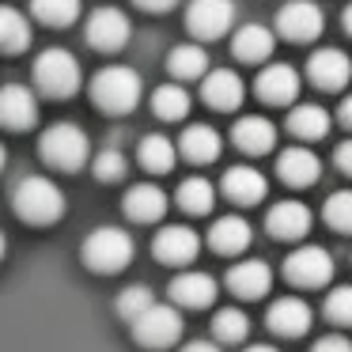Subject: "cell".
Listing matches in <instances>:
<instances>
[{
	"label": "cell",
	"instance_id": "cell-1",
	"mask_svg": "<svg viewBox=\"0 0 352 352\" xmlns=\"http://www.w3.org/2000/svg\"><path fill=\"white\" fill-rule=\"evenodd\" d=\"M65 205H69V201H65L61 186L46 175H27V178H19L16 190H12V208H16V216L23 223H34V228L57 223L65 216Z\"/></svg>",
	"mask_w": 352,
	"mask_h": 352
},
{
	"label": "cell",
	"instance_id": "cell-2",
	"mask_svg": "<svg viewBox=\"0 0 352 352\" xmlns=\"http://www.w3.org/2000/svg\"><path fill=\"white\" fill-rule=\"evenodd\" d=\"M140 95H144V84L129 65H107L91 76V99L102 114H129L137 110Z\"/></svg>",
	"mask_w": 352,
	"mask_h": 352
},
{
	"label": "cell",
	"instance_id": "cell-3",
	"mask_svg": "<svg viewBox=\"0 0 352 352\" xmlns=\"http://www.w3.org/2000/svg\"><path fill=\"white\" fill-rule=\"evenodd\" d=\"M133 235L125 228H95L91 235L80 243V258H84L87 269L95 273H122L125 265L133 261Z\"/></svg>",
	"mask_w": 352,
	"mask_h": 352
},
{
	"label": "cell",
	"instance_id": "cell-4",
	"mask_svg": "<svg viewBox=\"0 0 352 352\" xmlns=\"http://www.w3.org/2000/svg\"><path fill=\"white\" fill-rule=\"evenodd\" d=\"M84 84V69L69 50H42L34 61V87L50 99H72Z\"/></svg>",
	"mask_w": 352,
	"mask_h": 352
},
{
	"label": "cell",
	"instance_id": "cell-5",
	"mask_svg": "<svg viewBox=\"0 0 352 352\" xmlns=\"http://www.w3.org/2000/svg\"><path fill=\"white\" fill-rule=\"evenodd\" d=\"M38 152H42V160H46L54 170H69L72 175V170H80L87 163L91 144H87V133L80 129V125L57 122V125H50V129L42 133Z\"/></svg>",
	"mask_w": 352,
	"mask_h": 352
},
{
	"label": "cell",
	"instance_id": "cell-6",
	"mask_svg": "<svg viewBox=\"0 0 352 352\" xmlns=\"http://www.w3.org/2000/svg\"><path fill=\"white\" fill-rule=\"evenodd\" d=\"M182 311L175 303H152L137 322H133V341L140 349H152V352H163V349H175L182 341Z\"/></svg>",
	"mask_w": 352,
	"mask_h": 352
},
{
	"label": "cell",
	"instance_id": "cell-7",
	"mask_svg": "<svg viewBox=\"0 0 352 352\" xmlns=\"http://www.w3.org/2000/svg\"><path fill=\"white\" fill-rule=\"evenodd\" d=\"M284 276L296 288H326L333 280V258L322 246H299L284 261Z\"/></svg>",
	"mask_w": 352,
	"mask_h": 352
},
{
	"label": "cell",
	"instance_id": "cell-8",
	"mask_svg": "<svg viewBox=\"0 0 352 352\" xmlns=\"http://www.w3.org/2000/svg\"><path fill=\"white\" fill-rule=\"evenodd\" d=\"M186 27L201 42L223 38L235 27V0H193L186 8Z\"/></svg>",
	"mask_w": 352,
	"mask_h": 352
},
{
	"label": "cell",
	"instance_id": "cell-9",
	"mask_svg": "<svg viewBox=\"0 0 352 352\" xmlns=\"http://www.w3.org/2000/svg\"><path fill=\"white\" fill-rule=\"evenodd\" d=\"M133 27H129V16L122 8H95L87 16V27H84V38L91 50H102V54H114L129 42Z\"/></svg>",
	"mask_w": 352,
	"mask_h": 352
},
{
	"label": "cell",
	"instance_id": "cell-10",
	"mask_svg": "<svg viewBox=\"0 0 352 352\" xmlns=\"http://www.w3.org/2000/svg\"><path fill=\"white\" fill-rule=\"evenodd\" d=\"M326 27V16H322L318 4L311 0H288L280 12H276V31L288 42H314Z\"/></svg>",
	"mask_w": 352,
	"mask_h": 352
},
{
	"label": "cell",
	"instance_id": "cell-11",
	"mask_svg": "<svg viewBox=\"0 0 352 352\" xmlns=\"http://www.w3.org/2000/svg\"><path fill=\"white\" fill-rule=\"evenodd\" d=\"M197 250H201V235L186 223H167L152 239V254L163 265H190L197 258Z\"/></svg>",
	"mask_w": 352,
	"mask_h": 352
},
{
	"label": "cell",
	"instance_id": "cell-12",
	"mask_svg": "<svg viewBox=\"0 0 352 352\" xmlns=\"http://www.w3.org/2000/svg\"><path fill=\"white\" fill-rule=\"evenodd\" d=\"M38 122V99H34L31 87L23 84H4L0 87V125L4 129H31Z\"/></svg>",
	"mask_w": 352,
	"mask_h": 352
},
{
	"label": "cell",
	"instance_id": "cell-13",
	"mask_svg": "<svg viewBox=\"0 0 352 352\" xmlns=\"http://www.w3.org/2000/svg\"><path fill=\"white\" fill-rule=\"evenodd\" d=\"M314 216L311 208L303 205V201H276L273 208H269L265 216V231L273 239H280V243H296V239H303L307 231H311Z\"/></svg>",
	"mask_w": 352,
	"mask_h": 352
},
{
	"label": "cell",
	"instance_id": "cell-14",
	"mask_svg": "<svg viewBox=\"0 0 352 352\" xmlns=\"http://www.w3.org/2000/svg\"><path fill=\"white\" fill-rule=\"evenodd\" d=\"M216 280L201 269H186L170 280V303L186 307V311H201V307H212L216 303Z\"/></svg>",
	"mask_w": 352,
	"mask_h": 352
},
{
	"label": "cell",
	"instance_id": "cell-15",
	"mask_svg": "<svg viewBox=\"0 0 352 352\" xmlns=\"http://www.w3.org/2000/svg\"><path fill=\"white\" fill-rule=\"evenodd\" d=\"M352 76V61L341 50H318L307 61V80H311L318 91H341Z\"/></svg>",
	"mask_w": 352,
	"mask_h": 352
},
{
	"label": "cell",
	"instance_id": "cell-16",
	"mask_svg": "<svg viewBox=\"0 0 352 352\" xmlns=\"http://www.w3.org/2000/svg\"><path fill=\"white\" fill-rule=\"evenodd\" d=\"M258 99L269 107H292L299 99V72L292 65H265L258 72Z\"/></svg>",
	"mask_w": 352,
	"mask_h": 352
},
{
	"label": "cell",
	"instance_id": "cell-17",
	"mask_svg": "<svg viewBox=\"0 0 352 352\" xmlns=\"http://www.w3.org/2000/svg\"><path fill=\"white\" fill-rule=\"evenodd\" d=\"M311 307L296 296H280L273 299V307L265 311V326L273 329L276 337H303L311 329Z\"/></svg>",
	"mask_w": 352,
	"mask_h": 352
},
{
	"label": "cell",
	"instance_id": "cell-18",
	"mask_svg": "<svg viewBox=\"0 0 352 352\" xmlns=\"http://www.w3.org/2000/svg\"><path fill=\"white\" fill-rule=\"evenodd\" d=\"M228 288L235 292L239 299H261V296H269V288H273V269H269L261 258L235 261V265L228 269Z\"/></svg>",
	"mask_w": 352,
	"mask_h": 352
},
{
	"label": "cell",
	"instance_id": "cell-19",
	"mask_svg": "<svg viewBox=\"0 0 352 352\" xmlns=\"http://www.w3.org/2000/svg\"><path fill=\"white\" fill-rule=\"evenodd\" d=\"M201 99L212 110H239L246 99V84L239 80V72H231V69H212L201 80Z\"/></svg>",
	"mask_w": 352,
	"mask_h": 352
},
{
	"label": "cell",
	"instance_id": "cell-20",
	"mask_svg": "<svg viewBox=\"0 0 352 352\" xmlns=\"http://www.w3.org/2000/svg\"><path fill=\"white\" fill-rule=\"evenodd\" d=\"M231 144L246 155H265L276 148V125L269 118H258V114H246L235 122L231 129Z\"/></svg>",
	"mask_w": 352,
	"mask_h": 352
},
{
	"label": "cell",
	"instance_id": "cell-21",
	"mask_svg": "<svg viewBox=\"0 0 352 352\" xmlns=\"http://www.w3.org/2000/svg\"><path fill=\"white\" fill-rule=\"evenodd\" d=\"M220 186H223V193H228V201H235V205H258V201L269 193L265 175H261L258 167H246V163L223 170Z\"/></svg>",
	"mask_w": 352,
	"mask_h": 352
},
{
	"label": "cell",
	"instance_id": "cell-22",
	"mask_svg": "<svg viewBox=\"0 0 352 352\" xmlns=\"http://www.w3.org/2000/svg\"><path fill=\"white\" fill-rule=\"evenodd\" d=\"M276 175H280V182L303 190V186L318 182L322 163H318V155H314L311 148H288V152L276 155Z\"/></svg>",
	"mask_w": 352,
	"mask_h": 352
},
{
	"label": "cell",
	"instance_id": "cell-23",
	"mask_svg": "<svg viewBox=\"0 0 352 352\" xmlns=\"http://www.w3.org/2000/svg\"><path fill=\"white\" fill-rule=\"evenodd\" d=\"M273 50H276V38H273V31H269V27H261V23L239 27L235 38H231V54H235L243 65L269 61V57H273Z\"/></svg>",
	"mask_w": 352,
	"mask_h": 352
},
{
	"label": "cell",
	"instance_id": "cell-24",
	"mask_svg": "<svg viewBox=\"0 0 352 352\" xmlns=\"http://www.w3.org/2000/svg\"><path fill=\"white\" fill-rule=\"evenodd\" d=\"M122 208H125V216L137 220V223H155L167 212V193L152 182H140V186H133V190H125Z\"/></svg>",
	"mask_w": 352,
	"mask_h": 352
},
{
	"label": "cell",
	"instance_id": "cell-25",
	"mask_svg": "<svg viewBox=\"0 0 352 352\" xmlns=\"http://www.w3.org/2000/svg\"><path fill=\"white\" fill-rule=\"evenodd\" d=\"M250 239H254V231L243 216H220V220L208 228V246H212L216 254H223V258L243 254L246 246H250Z\"/></svg>",
	"mask_w": 352,
	"mask_h": 352
},
{
	"label": "cell",
	"instance_id": "cell-26",
	"mask_svg": "<svg viewBox=\"0 0 352 352\" xmlns=\"http://www.w3.org/2000/svg\"><path fill=\"white\" fill-rule=\"evenodd\" d=\"M220 133L212 129V125H190V129H182V140H178V152H182V160L190 163H212L220 160Z\"/></svg>",
	"mask_w": 352,
	"mask_h": 352
},
{
	"label": "cell",
	"instance_id": "cell-27",
	"mask_svg": "<svg viewBox=\"0 0 352 352\" xmlns=\"http://www.w3.org/2000/svg\"><path fill=\"white\" fill-rule=\"evenodd\" d=\"M137 160H140V167L152 170V175H167V170H175L178 144L167 140L163 133H148V137L140 140V148H137Z\"/></svg>",
	"mask_w": 352,
	"mask_h": 352
},
{
	"label": "cell",
	"instance_id": "cell-28",
	"mask_svg": "<svg viewBox=\"0 0 352 352\" xmlns=\"http://www.w3.org/2000/svg\"><path fill=\"white\" fill-rule=\"evenodd\" d=\"M329 110H322L318 102H299V107H292L288 114V129L296 133L299 140H322L329 133Z\"/></svg>",
	"mask_w": 352,
	"mask_h": 352
},
{
	"label": "cell",
	"instance_id": "cell-29",
	"mask_svg": "<svg viewBox=\"0 0 352 352\" xmlns=\"http://www.w3.org/2000/svg\"><path fill=\"white\" fill-rule=\"evenodd\" d=\"M31 46V23L19 8L0 4V54H23Z\"/></svg>",
	"mask_w": 352,
	"mask_h": 352
},
{
	"label": "cell",
	"instance_id": "cell-30",
	"mask_svg": "<svg viewBox=\"0 0 352 352\" xmlns=\"http://www.w3.org/2000/svg\"><path fill=\"white\" fill-rule=\"evenodd\" d=\"M167 69L175 80H205L208 72V54L201 46H193V42H186V46H175L167 57Z\"/></svg>",
	"mask_w": 352,
	"mask_h": 352
},
{
	"label": "cell",
	"instance_id": "cell-31",
	"mask_svg": "<svg viewBox=\"0 0 352 352\" xmlns=\"http://www.w3.org/2000/svg\"><path fill=\"white\" fill-rule=\"evenodd\" d=\"M152 114L160 122H182L190 114V91L182 84H163L152 91Z\"/></svg>",
	"mask_w": 352,
	"mask_h": 352
},
{
	"label": "cell",
	"instance_id": "cell-32",
	"mask_svg": "<svg viewBox=\"0 0 352 352\" xmlns=\"http://www.w3.org/2000/svg\"><path fill=\"white\" fill-rule=\"evenodd\" d=\"M175 201H178V208L190 212V216H208L216 205V190H212L208 178H186V182L178 186Z\"/></svg>",
	"mask_w": 352,
	"mask_h": 352
},
{
	"label": "cell",
	"instance_id": "cell-33",
	"mask_svg": "<svg viewBox=\"0 0 352 352\" xmlns=\"http://www.w3.org/2000/svg\"><path fill=\"white\" fill-rule=\"evenodd\" d=\"M246 333H250V318H246V311H239V307H223V311L212 314L216 344H239V341H246Z\"/></svg>",
	"mask_w": 352,
	"mask_h": 352
},
{
	"label": "cell",
	"instance_id": "cell-34",
	"mask_svg": "<svg viewBox=\"0 0 352 352\" xmlns=\"http://www.w3.org/2000/svg\"><path fill=\"white\" fill-rule=\"evenodd\" d=\"M31 12L46 27H72L84 12V4L80 0H31Z\"/></svg>",
	"mask_w": 352,
	"mask_h": 352
},
{
	"label": "cell",
	"instance_id": "cell-35",
	"mask_svg": "<svg viewBox=\"0 0 352 352\" xmlns=\"http://www.w3.org/2000/svg\"><path fill=\"white\" fill-rule=\"evenodd\" d=\"M322 220L333 231H341V235H352V190H341V193H333V197H326Z\"/></svg>",
	"mask_w": 352,
	"mask_h": 352
},
{
	"label": "cell",
	"instance_id": "cell-36",
	"mask_svg": "<svg viewBox=\"0 0 352 352\" xmlns=\"http://www.w3.org/2000/svg\"><path fill=\"white\" fill-rule=\"evenodd\" d=\"M152 303H155V296H152V288H144V284H133V288L118 292V299H114L118 314H122V318L129 322V326H133V322H137Z\"/></svg>",
	"mask_w": 352,
	"mask_h": 352
},
{
	"label": "cell",
	"instance_id": "cell-37",
	"mask_svg": "<svg viewBox=\"0 0 352 352\" xmlns=\"http://www.w3.org/2000/svg\"><path fill=\"white\" fill-rule=\"evenodd\" d=\"M91 170H95L99 182H122L125 170H129V163H125V155L118 152V148H102V152L91 160Z\"/></svg>",
	"mask_w": 352,
	"mask_h": 352
},
{
	"label": "cell",
	"instance_id": "cell-38",
	"mask_svg": "<svg viewBox=\"0 0 352 352\" xmlns=\"http://www.w3.org/2000/svg\"><path fill=\"white\" fill-rule=\"evenodd\" d=\"M326 318L337 322V326H352V284H341L326 296Z\"/></svg>",
	"mask_w": 352,
	"mask_h": 352
},
{
	"label": "cell",
	"instance_id": "cell-39",
	"mask_svg": "<svg viewBox=\"0 0 352 352\" xmlns=\"http://www.w3.org/2000/svg\"><path fill=\"white\" fill-rule=\"evenodd\" d=\"M311 352H352V341H349V337L329 333V337H318V341L311 344Z\"/></svg>",
	"mask_w": 352,
	"mask_h": 352
},
{
	"label": "cell",
	"instance_id": "cell-40",
	"mask_svg": "<svg viewBox=\"0 0 352 352\" xmlns=\"http://www.w3.org/2000/svg\"><path fill=\"white\" fill-rule=\"evenodd\" d=\"M333 163H337V170H341V175H349V178H352V140H344V144H337V152H333Z\"/></svg>",
	"mask_w": 352,
	"mask_h": 352
},
{
	"label": "cell",
	"instance_id": "cell-41",
	"mask_svg": "<svg viewBox=\"0 0 352 352\" xmlns=\"http://www.w3.org/2000/svg\"><path fill=\"white\" fill-rule=\"evenodd\" d=\"M133 4H140L144 12H167V8H175L178 0H133Z\"/></svg>",
	"mask_w": 352,
	"mask_h": 352
},
{
	"label": "cell",
	"instance_id": "cell-42",
	"mask_svg": "<svg viewBox=\"0 0 352 352\" xmlns=\"http://www.w3.org/2000/svg\"><path fill=\"white\" fill-rule=\"evenodd\" d=\"M337 118H341L344 129H352V95H344V99H341V107H337Z\"/></svg>",
	"mask_w": 352,
	"mask_h": 352
},
{
	"label": "cell",
	"instance_id": "cell-43",
	"mask_svg": "<svg viewBox=\"0 0 352 352\" xmlns=\"http://www.w3.org/2000/svg\"><path fill=\"white\" fill-rule=\"evenodd\" d=\"M182 352H223L216 341H190V344H182Z\"/></svg>",
	"mask_w": 352,
	"mask_h": 352
},
{
	"label": "cell",
	"instance_id": "cell-44",
	"mask_svg": "<svg viewBox=\"0 0 352 352\" xmlns=\"http://www.w3.org/2000/svg\"><path fill=\"white\" fill-rule=\"evenodd\" d=\"M341 23H344V34H352V4H344V12H341Z\"/></svg>",
	"mask_w": 352,
	"mask_h": 352
},
{
	"label": "cell",
	"instance_id": "cell-45",
	"mask_svg": "<svg viewBox=\"0 0 352 352\" xmlns=\"http://www.w3.org/2000/svg\"><path fill=\"white\" fill-rule=\"evenodd\" d=\"M243 352H280V349H273V344H250V349H243Z\"/></svg>",
	"mask_w": 352,
	"mask_h": 352
},
{
	"label": "cell",
	"instance_id": "cell-46",
	"mask_svg": "<svg viewBox=\"0 0 352 352\" xmlns=\"http://www.w3.org/2000/svg\"><path fill=\"white\" fill-rule=\"evenodd\" d=\"M4 250H8V239H4V231H0V258H4Z\"/></svg>",
	"mask_w": 352,
	"mask_h": 352
},
{
	"label": "cell",
	"instance_id": "cell-47",
	"mask_svg": "<svg viewBox=\"0 0 352 352\" xmlns=\"http://www.w3.org/2000/svg\"><path fill=\"white\" fill-rule=\"evenodd\" d=\"M4 163H8V152H4V144H0V170H4Z\"/></svg>",
	"mask_w": 352,
	"mask_h": 352
}]
</instances>
